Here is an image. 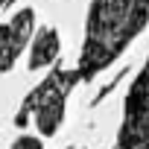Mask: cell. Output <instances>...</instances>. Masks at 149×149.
<instances>
[{"instance_id":"1","label":"cell","mask_w":149,"mask_h":149,"mask_svg":"<svg viewBox=\"0 0 149 149\" xmlns=\"http://www.w3.org/2000/svg\"><path fill=\"white\" fill-rule=\"evenodd\" d=\"M149 0H91L85 47L79 56V79L91 82L105 70L146 26Z\"/></svg>"},{"instance_id":"2","label":"cell","mask_w":149,"mask_h":149,"mask_svg":"<svg viewBox=\"0 0 149 149\" xmlns=\"http://www.w3.org/2000/svg\"><path fill=\"white\" fill-rule=\"evenodd\" d=\"M82 79L76 70H64V67H56L50 70L44 82L38 88H32L26 94V100L21 102L18 114H15V126H26L29 120H35L38 132L44 137L56 134L61 120H64V102H67V94L76 88Z\"/></svg>"},{"instance_id":"3","label":"cell","mask_w":149,"mask_h":149,"mask_svg":"<svg viewBox=\"0 0 149 149\" xmlns=\"http://www.w3.org/2000/svg\"><path fill=\"white\" fill-rule=\"evenodd\" d=\"M114 149H149V58L126 94L123 126Z\"/></svg>"},{"instance_id":"4","label":"cell","mask_w":149,"mask_h":149,"mask_svg":"<svg viewBox=\"0 0 149 149\" xmlns=\"http://www.w3.org/2000/svg\"><path fill=\"white\" fill-rule=\"evenodd\" d=\"M35 26V12L32 9H21L12 21L0 24V73H9L15 58L21 56V50L26 47L29 35Z\"/></svg>"},{"instance_id":"5","label":"cell","mask_w":149,"mask_h":149,"mask_svg":"<svg viewBox=\"0 0 149 149\" xmlns=\"http://www.w3.org/2000/svg\"><path fill=\"white\" fill-rule=\"evenodd\" d=\"M58 56V32L53 26L38 29L35 41H32V56H29V70H41L47 64H53Z\"/></svg>"},{"instance_id":"6","label":"cell","mask_w":149,"mask_h":149,"mask_svg":"<svg viewBox=\"0 0 149 149\" xmlns=\"http://www.w3.org/2000/svg\"><path fill=\"white\" fill-rule=\"evenodd\" d=\"M12 149H41V140H38V137L24 134V137H18V140L12 143Z\"/></svg>"},{"instance_id":"7","label":"cell","mask_w":149,"mask_h":149,"mask_svg":"<svg viewBox=\"0 0 149 149\" xmlns=\"http://www.w3.org/2000/svg\"><path fill=\"white\" fill-rule=\"evenodd\" d=\"M9 3H12V0H0V12H3V9H6Z\"/></svg>"},{"instance_id":"8","label":"cell","mask_w":149,"mask_h":149,"mask_svg":"<svg viewBox=\"0 0 149 149\" xmlns=\"http://www.w3.org/2000/svg\"><path fill=\"white\" fill-rule=\"evenodd\" d=\"M67 149H70V146H67Z\"/></svg>"}]
</instances>
